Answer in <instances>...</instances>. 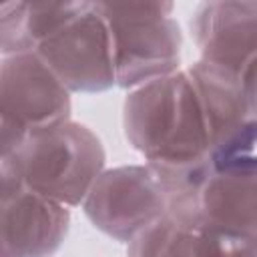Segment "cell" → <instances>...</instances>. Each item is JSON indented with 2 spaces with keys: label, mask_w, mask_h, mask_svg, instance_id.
<instances>
[{
  "label": "cell",
  "mask_w": 257,
  "mask_h": 257,
  "mask_svg": "<svg viewBox=\"0 0 257 257\" xmlns=\"http://www.w3.org/2000/svg\"><path fill=\"white\" fill-rule=\"evenodd\" d=\"M122 128L128 145L143 155L161 181L207 163L209 126L187 68L131 90L122 104Z\"/></svg>",
  "instance_id": "obj_1"
},
{
  "label": "cell",
  "mask_w": 257,
  "mask_h": 257,
  "mask_svg": "<svg viewBox=\"0 0 257 257\" xmlns=\"http://www.w3.org/2000/svg\"><path fill=\"white\" fill-rule=\"evenodd\" d=\"M104 163L106 153L100 139L76 120L32 137L14 153L0 157V169L16 175L28 189L70 209L82 207L102 175Z\"/></svg>",
  "instance_id": "obj_2"
},
{
  "label": "cell",
  "mask_w": 257,
  "mask_h": 257,
  "mask_svg": "<svg viewBox=\"0 0 257 257\" xmlns=\"http://www.w3.org/2000/svg\"><path fill=\"white\" fill-rule=\"evenodd\" d=\"M110 24L116 86L135 90L179 70L183 32L171 2H96Z\"/></svg>",
  "instance_id": "obj_3"
},
{
  "label": "cell",
  "mask_w": 257,
  "mask_h": 257,
  "mask_svg": "<svg viewBox=\"0 0 257 257\" xmlns=\"http://www.w3.org/2000/svg\"><path fill=\"white\" fill-rule=\"evenodd\" d=\"M70 90L36 54L2 56L0 62V157L28 139L72 120Z\"/></svg>",
  "instance_id": "obj_4"
},
{
  "label": "cell",
  "mask_w": 257,
  "mask_h": 257,
  "mask_svg": "<svg viewBox=\"0 0 257 257\" xmlns=\"http://www.w3.org/2000/svg\"><path fill=\"white\" fill-rule=\"evenodd\" d=\"M169 195L167 215L225 233L257 235V175L215 173L201 165L163 181Z\"/></svg>",
  "instance_id": "obj_5"
},
{
  "label": "cell",
  "mask_w": 257,
  "mask_h": 257,
  "mask_svg": "<svg viewBox=\"0 0 257 257\" xmlns=\"http://www.w3.org/2000/svg\"><path fill=\"white\" fill-rule=\"evenodd\" d=\"M167 189L159 173L147 163L104 169L82 203L92 227L126 245L167 215Z\"/></svg>",
  "instance_id": "obj_6"
},
{
  "label": "cell",
  "mask_w": 257,
  "mask_h": 257,
  "mask_svg": "<svg viewBox=\"0 0 257 257\" xmlns=\"http://www.w3.org/2000/svg\"><path fill=\"white\" fill-rule=\"evenodd\" d=\"M36 54L50 66L70 92H104L116 86L112 30L96 2L44 40Z\"/></svg>",
  "instance_id": "obj_7"
},
{
  "label": "cell",
  "mask_w": 257,
  "mask_h": 257,
  "mask_svg": "<svg viewBox=\"0 0 257 257\" xmlns=\"http://www.w3.org/2000/svg\"><path fill=\"white\" fill-rule=\"evenodd\" d=\"M2 183V255L52 257L70 229V207L32 189L0 169Z\"/></svg>",
  "instance_id": "obj_8"
},
{
  "label": "cell",
  "mask_w": 257,
  "mask_h": 257,
  "mask_svg": "<svg viewBox=\"0 0 257 257\" xmlns=\"http://www.w3.org/2000/svg\"><path fill=\"white\" fill-rule=\"evenodd\" d=\"M189 28L201 60L243 74L257 58V2H201Z\"/></svg>",
  "instance_id": "obj_9"
},
{
  "label": "cell",
  "mask_w": 257,
  "mask_h": 257,
  "mask_svg": "<svg viewBox=\"0 0 257 257\" xmlns=\"http://www.w3.org/2000/svg\"><path fill=\"white\" fill-rule=\"evenodd\" d=\"M126 257H257V235L213 231L163 215L126 245Z\"/></svg>",
  "instance_id": "obj_10"
},
{
  "label": "cell",
  "mask_w": 257,
  "mask_h": 257,
  "mask_svg": "<svg viewBox=\"0 0 257 257\" xmlns=\"http://www.w3.org/2000/svg\"><path fill=\"white\" fill-rule=\"evenodd\" d=\"M84 2H4L0 6L2 56L36 52L38 46L68 24Z\"/></svg>",
  "instance_id": "obj_11"
},
{
  "label": "cell",
  "mask_w": 257,
  "mask_h": 257,
  "mask_svg": "<svg viewBox=\"0 0 257 257\" xmlns=\"http://www.w3.org/2000/svg\"><path fill=\"white\" fill-rule=\"evenodd\" d=\"M187 72L197 86L213 145L217 139H221L225 133H229L249 116L241 74L201 58L189 64Z\"/></svg>",
  "instance_id": "obj_12"
},
{
  "label": "cell",
  "mask_w": 257,
  "mask_h": 257,
  "mask_svg": "<svg viewBox=\"0 0 257 257\" xmlns=\"http://www.w3.org/2000/svg\"><path fill=\"white\" fill-rule=\"evenodd\" d=\"M241 80H243V88H245V96H247L249 116H257V58L241 74Z\"/></svg>",
  "instance_id": "obj_13"
}]
</instances>
